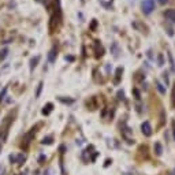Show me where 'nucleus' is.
<instances>
[{"label": "nucleus", "instance_id": "nucleus-18", "mask_svg": "<svg viewBox=\"0 0 175 175\" xmlns=\"http://www.w3.org/2000/svg\"><path fill=\"white\" fill-rule=\"evenodd\" d=\"M163 77H164V80H166V83H168V74H167V73H164Z\"/></svg>", "mask_w": 175, "mask_h": 175}, {"label": "nucleus", "instance_id": "nucleus-2", "mask_svg": "<svg viewBox=\"0 0 175 175\" xmlns=\"http://www.w3.org/2000/svg\"><path fill=\"white\" fill-rule=\"evenodd\" d=\"M141 8L145 15H149L155 10V0H142L141 3Z\"/></svg>", "mask_w": 175, "mask_h": 175}, {"label": "nucleus", "instance_id": "nucleus-8", "mask_svg": "<svg viewBox=\"0 0 175 175\" xmlns=\"http://www.w3.org/2000/svg\"><path fill=\"white\" fill-rule=\"evenodd\" d=\"M52 107H54V105H52L51 103H48L47 105L44 107V110H42V114H44V115H48V114H49L51 111H52Z\"/></svg>", "mask_w": 175, "mask_h": 175}, {"label": "nucleus", "instance_id": "nucleus-9", "mask_svg": "<svg viewBox=\"0 0 175 175\" xmlns=\"http://www.w3.org/2000/svg\"><path fill=\"white\" fill-rule=\"evenodd\" d=\"M39 60H40V58H39V56L33 58V59L30 60V70H33V68L36 67V66H37V63H39Z\"/></svg>", "mask_w": 175, "mask_h": 175}, {"label": "nucleus", "instance_id": "nucleus-5", "mask_svg": "<svg viewBox=\"0 0 175 175\" xmlns=\"http://www.w3.org/2000/svg\"><path fill=\"white\" fill-rule=\"evenodd\" d=\"M164 17H166L168 21H171V22H174L175 23V10H167L166 12H164Z\"/></svg>", "mask_w": 175, "mask_h": 175}, {"label": "nucleus", "instance_id": "nucleus-19", "mask_svg": "<svg viewBox=\"0 0 175 175\" xmlns=\"http://www.w3.org/2000/svg\"><path fill=\"white\" fill-rule=\"evenodd\" d=\"M134 95H136V98H139V93L137 89H134Z\"/></svg>", "mask_w": 175, "mask_h": 175}, {"label": "nucleus", "instance_id": "nucleus-22", "mask_svg": "<svg viewBox=\"0 0 175 175\" xmlns=\"http://www.w3.org/2000/svg\"><path fill=\"white\" fill-rule=\"evenodd\" d=\"M118 96H119V98H123L125 95H123V92H118Z\"/></svg>", "mask_w": 175, "mask_h": 175}, {"label": "nucleus", "instance_id": "nucleus-14", "mask_svg": "<svg viewBox=\"0 0 175 175\" xmlns=\"http://www.w3.org/2000/svg\"><path fill=\"white\" fill-rule=\"evenodd\" d=\"M157 60H159V66H163V64H164V60H163V54H159V56H157Z\"/></svg>", "mask_w": 175, "mask_h": 175}, {"label": "nucleus", "instance_id": "nucleus-6", "mask_svg": "<svg viewBox=\"0 0 175 175\" xmlns=\"http://www.w3.org/2000/svg\"><path fill=\"white\" fill-rule=\"evenodd\" d=\"M153 151H155V153H156V156H161V155H163V146H161V144L160 142L155 144Z\"/></svg>", "mask_w": 175, "mask_h": 175}, {"label": "nucleus", "instance_id": "nucleus-1", "mask_svg": "<svg viewBox=\"0 0 175 175\" xmlns=\"http://www.w3.org/2000/svg\"><path fill=\"white\" fill-rule=\"evenodd\" d=\"M14 120L12 119V114H10V115H7V118L4 119L3 122V126H2V131H0V142H4L7 139V134H8V127L10 125H11V122Z\"/></svg>", "mask_w": 175, "mask_h": 175}, {"label": "nucleus", "instance_id": "nucleus-3", "mask_svg": "<svg viewBox=\"0 0 175 175\" xmlns=\"http://www.w3.org/2000/svg\"><path fill=\"white\" fill-rule=\"evenodd\" d=\"M141 131H142V134L145 137H151L152 136V126H151V123H149L148 120L146 122H144L142 125H141Z\"/></svg>", "mask_w": 175, "mask_h": 175}, {"label": "nucleus", "instance_id": "nucleus-7", "mask_svg": "<svg viewBox=\"0 0 175 175\" xmlns=\"http://www.w3.org/2000/svg\"><path fill=\"white\" fill-rule=\"evenodd\" d=\"M122 74H123V67H118V68H116V73H115V80H114V82L119 83Z\"/></svg>", "mask_w": 175, "mask_h": 175}, {"label": "nucleus", "instance_id": "nucleus-16", "mask_svg": "<svg viewBox=\"0 0 175 175\" xmlns=\"http://www.w3.org/2000/svg\"><path fill=\"white\" fill-rule=\"evenodd\" d=\"M41 142L42 144H52V138H51V137H48V138H44Z\"/></svg>", "mask_w": 175, "mask_h": 175}, {"label": "nucleus", "instance_id": "nucleus-10", "mask_svg": "<svg viewBox=\"0 0 175 175\" xmlns=\"http://www.w3.org/2000/svg\"><path fill=\"white\" fill-rule=\"evenodd\" d=\"M155 83H156L157 90H159V92H160L161 95H164V93H166V89H164V88H163V85H161V83L159 82V81H156V82H155Z\"/></svg>", "mask_w": 175, "mask_h": 175}, {"label": "nucleus", "instance_id": "nucleus-20", "mask_svg": "<svg viewBox=\"0 0 175 175\" xmlns=\"http://www.w3.org/2000/svg\"><path fill=\"white\" fill-rule=\"evenodd\" d=\"M6 55H7V49H4L3 51V55H0V56H2V59H3V58H6Z\"/></svg>", "mask_w": 175, "mask_h": 175}, {"label": "nucleus", "instance_id": "nucleus-21", "mask_svg": "<svg viewBox=\"0 0 175 175\" xmlns=\"http://www.w3.org/2000/svg\"><path fill=\"white\" fill-rule=\"evenodd\" d=\"M157 2H159L160 4H166L167 2H168V0H157Z\"/></svg>", "mask_w": 175, "mask_h": 175}, {"label": "nucleus", "instance_id": "nucleus-11", "mask_svg": "<svg viewBox=\"0 0 175 175\" xmlns=\"http://www.w3.org/2000/svg\"><path fill=\"white\" fill-rule=\"evenodd\" d=\"M55 56H56V49H52L49 52V62H55Z\"/></svg>", "mask_w": 175, "mask_h": 175}, {"label": "nucleus", "instance_id": "nucleus-12", "mask_svg": "<svg viewBox=\"0 0 175 175\" xmlns=\"http://www.w3.org/2000/svg\"><path fill=\"white\" fill-rule=\"evenodd\" d=\"M22 161H25V156H23V155H18V157H17V159H15V163L21 164Z\"/></svg>", "mask_w": 175, "mask_h": 175}, {"label": "nucleus", "instance_id": "nucleus-15", "mask_svg": "<svg viewBox=\"0 0 175 175\" xmlns=\"http://www.w3.org/2000/svg\"><path fill=\"white\" fill-rule=\"evenodd\" d=\"M41 89H42V82H40V83H39V88H37L36 97H40V93H41Z\"/></svg>", "mask_w": 175, "mask_h": 175}, {"label": "nucleus", "instance_id": "nucleus-23", "mask_svg": "<svg viewBox=\"0 0 175 175\" xmlns=\"http://www.w3.org/2000/svg\"><path fill=\"white\" fill-rule=\"evenodd\" d=\"M96 27V19H93V22H92V29H95Z\"/></svg>", "mask_w": 175, "mask_h": 175}, {"label": "nucleus", "instance_id": "nucleus-17", "mask_svg": "<svg viewBox=\"0 0 175 175\" xmlns=\"http://www.w3.org/2000/svg\"><path fill=\"white\" fill-rule=\"evenodd\" d=\"M172 105L175 107V86H174V89H172Z\"/></svg>", "mask_w": 175, "mask_h": 175}, {"label": "nucleus", "instance_id": "nucleus-13", "mask_svg": "<svg viewBox=\"0 0 175 175\" xmlns=\"http://www.w3.org/2000/svg\"><path fill=\"white\" fill-rule=\"evenodd\" d=\"M168 59H170V63H171V68L172 70H175V64H174V58H172V55H171V52H168Z\"/></svg>", "mask_w": 175, "mask_h": 175}, {"label": "nucleus", "instance_id": "nucleus-4", "mask_svg": "<svg viewBox=\"0 0 175 175\" xmlns=\"http://www.w3.org/2000/svg\"><path fill=\"white\" fill-rule=\"evenodd\" d=\"M95 52H96V58H101L104 55V48L101 47L98 41H96L95 44Z\"/></svg>", "mask_w": 175, "mask_h": 175}]
</instances>
